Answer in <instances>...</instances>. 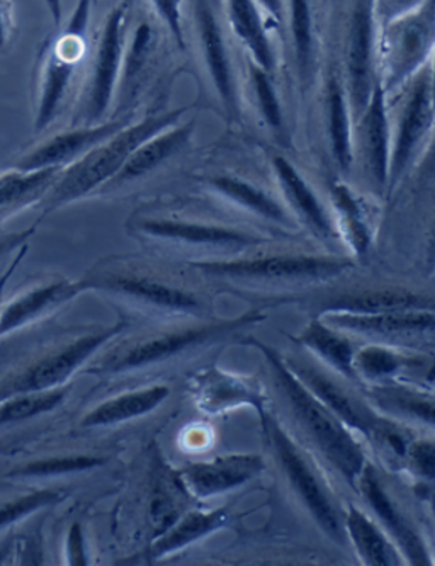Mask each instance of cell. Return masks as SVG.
<instances>
[{"label": "cell", "instance_id": "obj_1", "mask_svg": "<svg viewBox=\"0 0 435 566\" xmlns=\"http://www.w3.org/2000/svg\"><path fill=\"white\" fill-rule=\"evenodd\" d=\"M245 343L263 354L277 394L288 405L303 434L310 439L315 449L346 483L356 489L369 460L354 432L303 385L301 379L289 368L288 360L276 349L254 337H248Z\"/></svg>", "mask_w": 435, "mask_h": 566}, {"label": "cell", "instance_id": "obj_2", "mask_svg": "<svg viewBox=\"0 0 435 566\" xmlns=\"http://www.w3.org/2000/svg\"><path fill=\"white\" fill-rule=\"evenodd\" d=\"M185 113L188 107H178V109L156 111L140 122L131 119L112 138H107L89 154L78 158L77 163L65 167L45 198L41 199L40 205L45 210V214L100 191L119 172L126 158L141 142L156 135L160 129L178 123L179 119L184 118Z\"/></svg>", "mask_w": 435, "mask_h": 566}, {"label": "cell", "instance_id": "obj_3", "mask_svg": "<svg viewBox=\"0 0 435 566\" xmlns=\"http://www.w3.org/2000/svg\"><path fill=\"white\" fill-rule=\"evenodd\" d=\"M189 268L208 280L242 287L293 290L339 280L356 268L354 258L327 254H261L252 258L192 261Z\"/></svg>", "mask_w": 435, "mask_h": 566}, {"label": "cell", "instance_id": "obj_4", "mask_svg": "<svg viewBox=\"0 0 435 566\" xmlns=\"http://www.w3.org/2000/svg\"><path fill=\"white\" fill-rule=\"evenodd\" d=\"M91 4L93 0H77L67 24L46 40L38 56L34 75V132L49 129L67 107L78 81V72L89 55Z\"/></svg>", "mask_w": 435, "mask_h": 566}, {"label": "cell", "instance_id": "obj_5", "mask_svg": "<svg viewBox=\"0 0 435 566\" xmlns=\"http://www.w3.org/2000/svg\"><path fill=\"white\" fill-rule=\"evenodd\" d=\"M261 420L267 444L273 449L274 458L285 473L296 499L307 509L325 536L336 541L337 545H346L343 514L333 499L332 490L325 482L323 474L311 463L307 452L303 451L291 432L285 429L274 413L264 410Z\"/></svg>", "mask_w": 435, "mask_h": 566}, {"label": "cell", "instance_id": "obj_6", "mask_svg": "<svg viewBox=\"0 0 435 566\" xmlns=\"http://www.w3.org/2000/svg\"><path fill=\"white\" fill-rule=\"evenodd\" d=\"M393 96L395 111L390 109L391 163L388 196L395 192L403 177L421 158L422 151L427 150L434 135V62L427 63Z\"/></svg>", "mask_w": 435, "mask_h": 566}, {"label": "cell", "instance_id": "obj_7", "mask_svg": "<svg viewBox=\"0 0 435 566\" xmlns=\"http://www.w3.org/2000/svg\"><path fill=\"white\" fill-rule=\"evenodd\" d=\"M267 315L264 310H251L229 321L208 322V324L191 325V327L172 328L157 332L148 337L138 338L134 343L123 344L112 350L97 363L93 373L97 375H116V373L134 371L148 366H156L162 360L181 356L188 350L198 349L214 343L217 338L226 337L233 332L242 331L252 325L263 324Z\"/></svg>", "mask_w": 435, "mask_h": 566}, {"label": "cell", "instance_id": "obj_8", "mask_svg": "<svg viewBox=\"0 0 435 566\" xmlns=\"http://www.w3.org/2000/svg\"><path fill=\"white\" fill-rule=\"evenodd\" d=\"M435 8L427 0L417 11L378 28V82L393 96L427 63L434 62Z\"/></svg>", "mask_w": 435, "mask_h": 566}, {"label": "cell", "instance_id": "obj_9", "mask_svg": "<svg viewBox=\"0 0 435 566\" xmlns=\"http://www.w3.org/2000/svg\"><path fill=\"white\" fill-rule=\"evenodd\" d=\"M129 2H119L104 19L99 36L87 63L78 106L72 125H93L106 122L116 103L123 55L128 36Z\"/></svg>", "mask_w": 435, "mask_h": 566}, {"label": "cell", "instance_id": "obj_10", "mask_svg": "<svg viewBox=\"0 0 435 566\" xmlns=\"http://www.w3.org/2000/svg\"><path fill=\"white\" fill-rule=\"evenodd\" d=\"M128 327V322L119 321L113 325L97 328L71 338L67 343L50 347L38 354L19 371L12 373L0 381V400L24 391H43L63 387L72 376L109 340L118 337Z\"/></svg>", "mask_w": 435, "mask_h": 566}, {"label": "cell", "instance_id": "obj_11", "mask_svg": "<svg viewBox=\"0 0 435 566\" xmlns=\"http://www.w3.org/2000/svg\"><path fill=\"white\" fill-rule=\"evenodd\" d=\"M82 283L85 293L99 291L112 294L123 302L166 315H200L204 310L203 300L194 291L153 274L113 269L87 274L82 277Z\"/></svg>", "mask_w": 435, "mask_h": 566}, {"label": "cell", "instance_id": "obj_12", "mask_svg": "<svg viewBox=\"0 0 435 566\" xmlns=\"http://www.w3.org/2000/svg\"><path fill=\"white\" fill-rule=\"evenodd\" d=\"M321 321L337 331L356 338H368L369 343L386 346H421L431 343L434 334V310H409V312L346 313L320 312Z\"/></svg>", "mask_w": 435, "mask_h": 566}, {"label": "cell", "instance_id": "obj_13", "mask_svg": "<svg viewBox=\"0 0 435 566\" xmlns=\"http://www.w3.org/2000/svg\"><path fill=\"white\" fill-rule=\"evenodd\" d=\"M194 27L208 82L229 123L242 119V97L232 53L208 0H194Z\"/></svg>", "mask_w": 435, "mask_h": 566}, {"label": "cell", "instance_id": "obj_14", "mask_svg": "<svg viewBox=\"0 0 435 566\" xmlns=\"http://www.w3.org/2000/svg\"><path fill=\"white\" fill-rule=\"evenodd\" d=\"M376 38L373 0H356L347 31L346 77L342 81L354 122L378 84Z\"/></svg>", "mask_w": 435, "mask_h": 566}, {"label": "cell", "instance_id": "obj_15", "mask_svg": "<svg viewBox=\"0 0 435 566\" xmlns=\"http://www.w3.org/2000/svg\"><path fill=\"white\" fill-rule=\"evenodd\" d=\"M135 230L147 239L206 251H245L267 242L264 237L230 224L185 220L178 217L140 218Z\"/></svg>", "mask_w": 435, "mask_h": 566}, {"label": "cell", "instance_id": "obj_16", "mask_svg": "<svg viewBox=\"0 0 435 566\" xmlns=\"http://www.w3.org/2000/svg\"><path fill=\"white\" fill-rule=\"evenodd\" d=\"M374 195L388 196L391 163V122L388 97L378 82L364 111L354 122V164Z\"/></svg>", "mask_w": 435, "mask_h": 566}, {"label": "cell", "instance_id": "obj_17", "mask_svg": "<svg viewBox=\"0 0 435 566\" xmlns=\"http://www.w3.org/2000/svg\"><path fill=\"white\" fill-rule=\"evenodd\" d=\"M356 490L361 493L365 504L376 517L381 530L396 546L405 563L417 566L432 565V556L424 537L410 523L405 512L396 505V502H393V496L390 495L381 480L380 471L371 461L365 463Z\"/></svg>", "mask_w": 435, "mask_h": 566}, {"label": "cell", "instance_id": "obj_18", "mask_svg": "<svg viewBox=\"0 0 435 566\" xmlns=\"http://www.w3.org/2000/svg\"><path fill=\"white\" fill-rule=\"evenodd\" d=\"M131 118L106 119L93 125H72L71 128L55 133L46 140L40 142L36 147L12 164L14 169L38 170L49 167H65L77 163L78 158L89 154L97 145L112 138L113 135L125 128Z\"/></svg>", "mask_w": 435, "mask_h": 566}, {"label": "cell", "instance_id": "obj_19", "mask_svg": "<svg viewBox=\"0 0 435 566\" xmlns=\"http://www.w3.org/2000/svg\"><path fill=\"white\" fill-rule=\"evenodd\" d=\"M270 167L276 176L280 201L285 202L299 229H307L321 242H340L333 223L332 211L325 207L310 182L296 169L295 164L285 155H273Z\"/></svg>", "mask_w": 435, "mask_h": 566}, {"label": "cell", "instance_id": "obj_20", "mask_svg": "<svg viewBox=\"0 0 435 566\" xmlns=\"http://www.w3.org/2000/svg\"><path fill=\"white\" fill-rule=\"evenodd\" d=\"M288 360L289 368L301 379L303 385L327 407L332 410L352 432L364 436L369 441H376L381 430L390 420L376 412L371 405L364 403L354 397V394L346 390L342 385L333 381L330 376L318 371L314 366L301 365L295 360Z\"/></svg>", "mask_w": 435, "mask_h": 566}, {"label": "cell", "instance_id": "obj_21", "mask_svg": "<svg viewBox=\"0 0 435 566\" xmlns=\"http://www.w3.org/2000/svg\"><path fill=\"white\" fill-rule=\"evenodd\" d=\"M266 463L254 452H235L210 461L189 463L179 471L178 476L189 496L211 499L230 490L241 489L245 483L257 479Z\"/></svg>", "mask_w": 435, "mask_h": 566}, {"label": "cell", "instance_id": "obj_22", "mask_svg": "<svg viewBox=\"0 0 435 566\" xmlns=\"http://www.w3.org/2000/svg\"><path fill=\"white\" fill-rule=\"evenodd\" d=\"M194 132L195 119L191 122L179 119L178 123L151 135L129 154L119 172L100 189V192L118 191L125 186L135 185L138 180L159 172L163 166L172 163L173 158L189 148L194 138Z\"/></svg>", "mask_w": 435, "mask_h": 566}, {"label": "cell", "instance_id": "obj_23", "mask_svg": "<svg viewBox=\"0 0 435 566\" xmlns=\"http://www.w3.org/2000/svg\"><path fill=\"white\" fill-rule=\"evenodd\" d=\"M200 180L211 195L252 217L261 218L288 232L299 229L295 218L286 210L285 202L270 195L263 186L255 185L254 180L230 172L208 174L200 177Z\"/></svg>", "mask_w": 435, "mask_h": 566}, {"label": "cell", "instance_id": "obj_24", "mask_svg": "<svg viewBox=\"0 0 435 566\" xmlns=\"http://www.w3.org/2000/svg\"><path fill=\"white\" fill-rule=\"evenodd\" d=\"M85 293L82 280L72 281L67 277L49 281L24 290L11 302L4 303L0 310V337L14 334L34 322L45 318L67 305L78 294Z\"/></svg>", "mask_w": 435, "mask_h": 566}, {"label": "cell", "instance_id": "obj_25", "mask_svg": "<svg viewBox=\"0 0 435 566\" xmlns=\"http://www.w3.org/2000/svg\"><path fill=\"white\" fill-rule=\"evenodd\" d=\"M330 207L340 242L346 243L351 258L368 255L374 240V220L364 199L339 180L330 188Z\"/></svg>", "mask_w": 435, "mask_h": 566}, {"label": "cell", "instance_id": "obj_26", "mask_svg": "<svg viewBox=\"0 0 435 566\" xmlns=\"http://www.w3.org/2000/svg\"><path fill=\"white\" fill-rule=\"evenodd\" d=\"M225 6L230 28L247 52L248 62L274 74L277 53L263 9L255 0H225Z\"/></svg>", "mask_w": 435, "mask_h": 566}, {"label": "cell", "instance_id": "obj_27", "mask_svg": "<svg viewBox=\"0 0 435 566\" xmlns=\"http://www.w3.org/2000/svg\"><path fill=\"white\" fill-rule=\"evenodd\" d=\"M303 349L310 350L315 357L329 366L337 375L349 381L358 382L354 373V356L358 350L356 337L337 331L325 324L320 316L315 315L301 334L291 337Z\"/></svg>", "mask_w": 435, "mask_h": 566}, {"label": "cell", "instance_id": "obj_28", "mask_svg": "<svg viewBox=\"0 0 435 566\" xmlns=\"http://www.w3.org/2000/svg\"><path fill=\"white\" fill-rule=\"evenodd\" d=\"M409 310H434V302L405 287H368L332 296L329 302H323L320 312L383 313Z\"/></svg>", "mask_w": 435, "mask_h": 566}, {"label": "cell", "instance_id": "obj_29", "mask_svg": "<svg viewBox=\"0 0 435 566\" xmlns=\"http://www.w3.org/2000/svg\"><path fill=\"white\" fill-rule=\"evenodd\" d=\"M156 50V31L147 21L138 22V27L126 36L116 107L128 106L140 96L150 77Z\"/></svg>", "mask_w": 435, "mask_h": 566}, {"label": "cell", "instance_id": "obj_30", "mask_svg": "<svg viewBox=\"0 0 435 566\" xmlns=\"http://www.w3.org/2000/svg\"><path fill=\"white\" fill-rule=\"evenodd\" d=\"M230 517L232 514H230L229 507L185 512L172 526L153 537L150 548L145 553V562L153 563L173 555V553L182 552L195 541L210 536L214 531L222 530L229 523Z\"/></svg>", "mask_w": 435, "mask_h": 566}, {"label": "cell", "instance_id": "obj_31", "mask_svg": "<svg viewBox=\"0 0 435 566\" xmlns=\"http://www.w3.org/2000/svg\"><path fill=\"white\" fill-rule=\"evenodd\" d=\"M325 109L329 126L330 155L343 176L354 167V115L342 78L332 75L325 88Z\"/></svg>", "mask_w": 435, "mask_h": 566}, {"label": "cell", "instance_id": "obj_32", "mask_svg": "<svg viewBox=\"0 0 435 566\" xmlns=\"http://www.w3.org/2000/svg\"><path fill=\"white\" fill-rule=\"evenodd\" d=\"M343 530L347 539L351 541L362 565L400 566L405 559L396 546L391 543L380 524L371 515L365 514L354 504H349L343 514Z\"/></svg>", "mask_w": 435, "mask_h": 566}, {"label": "cell", "instance_id": "obj_33", "mask_svg": "<svg viewBox=\"0 0 435 566\" xmlns=\"http://www.w3.org/2000/svg\"><path fill=\"white\" fill-rule=\"evenodd\" d=\"M169 397L170 388L167 385H151V387L126 391L96 405L93 410L82 417L81 426L93 429V427H112L128 420L140 419L156 412Z\"/></svg>", "mask_w": 435, "mask_h": 566}, {"label": "cell", "instance_id": "obj_34", "mask_svg": "<svg viewBox=\"0 0 435 566\" xmlns=\"http://www.w3.org/2000/svg\"><path fill=\"white\" fill-rule=\"evenodd\" d=\"M62 170V167L38 170L11 167L0 174V218L11 217L31 205H40Z\"/></svg>", "mask_w": 435, "mask_h": 566}, {"label": "cell", "instance_id": "obj_35", "mask_svg": "<svg viewBox=\"0 0 435 566\" xmlns=\"http://www.w3.org/2000/svg\"><path fill=\"white\" fill-rule=\"evenodd\" d=\"M424 365L422 357L415 354H405L399 347L386 344L368 343L358 347L354 356V373L358 382L365 385H384L396 381L406 369L421 368Z\"/></svg>", "mask_w": 435, "mask_h": 566}, {"label": "cell", "instance_id": "obj_36", "mask_svg": "<svg viewBox=\"0 0 435 566\" xmlns=\"http://www.w3.org/2000/svg\"><path fill=\"white\" fill-rule=\"evenodd\" d=\"M288 19L299 88L307 93L317 74V33L311 0H288Z\"/></svg>", "mask_w": 435, "mask_h": 566}, {"label": "cell", "instance_id": "obj_37", "mask_svg": "<svg viewBox=\"0 0 435 566\" xmlns=\"http://www.w3.org/2000/svg\"><path fill=\"white\" fill-rule=\"evenodd\" d=\"M195 381H198V400L206 412H222L242 403L254 405L258 413L264 412L261 391L255 390L251 382L244 379L225 375L217 369H210L201 373Z\"/></svg>", "mask_w": 435, "mask_h": 566}, {"label": "cell", "instance_id": "obj_38", "mask_svg": "<svg viewBox=\"0 0 435 566\" xmlns=\"http://www.w3.org/2000/svg\"><path fill=\"white\" fill-rule=\"evenodd\" d=\"M369 397L374 410L380 409L383 413L417 420L427 426L434 423V397L431 391L424 394L417 388L391 381L369 388Z\"/></svg>", "mask_w": 435, "mask_h": 566}, {"label": "cell", "instance_id": "obj_39", "mask_svg": "<svg viewBox=\"0 0 435 566\" xmlns=\"http://www.w3.org/2000/svg\"><path fill=\"white\" fill-rule=\"evenodd\" d=\"M247 65L248 87H251V97L257 107L258 115L277 140H285L288 135L285 106L274 84V75L252 62Z\"/></svg>", "mask_w": 435, "mask_h": 566}, {"label": "cell", "instance_id": "obj_40", "mask_svg": "<svg viewBox=\"0 0 435 566\" xmlns=\"http://www.w3.org/2000/svg\"><path fill=\"white\" fill-rule=\"evenodd\" d=\"M71 394V387L52 388L43 391H24L0 400V427L28 422L59 409Z\"/></svg>", "mask_w": 435, "mask_h": 566}, {"label": "cell", "instance_id": "obj_41", "mask_svg": "<svg viewBox=\"0 0 435 566\" xmlns=\"http://www.w3.org/2000/svg\"><path fill=\"white\" fill-rule=\"evenodd\" d=\"M106 458L94 454H71V457H52L43 460L28 461L23 467L9 471L11 479H52L63 474L81 473L104 467Z\"/></svg>", "mask_w": 435, "mask_h": 566}, {"label": "cell", "instance_id": "obj_42", "mask_svg": "<svg viewBox=\"0 0 435 566\" xmlns=\"http://www.w3.org/2000/svg\"><path fill=\"white\" fill-rule=\"evenodd\" d=\"M67 496V490L63 489H34L23 495L14 496L11 501L2 502L0 504V533L43 509L60 504Z\"/></svg>", "mask_w": 435, "mask_h": 566}, {"label": "cell", "instance_id": "obj_43", "mask_svg": "<svg viewBox=\"0 0 435 566\" xmlns=\"http://www.w3.org/2000/svg\"><path fill=\"white\" fill-rule=\"evenodd\" d=\"M406 464L410 471L421 480L432 482L435 470V446L432 439L410 441L405 451Z\"/></svg>", "mask_w": 435, "mask_h": 566}, {"label": "cell", "instance_id": "obj_44", "mask_svg": "<svg viewBox=\"0 0 435 566\" xmlns=\"http://www.w3.org/2000/svg\"><path fill=\"white\" fill-rule=\"evenodd\" d=\"M151 8L159 21L169 31L170 36L178 43L179 49L185 50L184 21H182V0H150Z\"/></svg>", "mask_w": 435, "mask_h": 566}, {"label": "cell", "instance_id": "obj_45", "mask_svg": "<svg viewBox=\"0 0 435 566\" xmlns=\"http://www.w3.org/2000/svg\"><path fill=\"white\" fill-rule=\"evenodd\" d=\"M427 0H373L374 19L378 28L384 27L388 22L395 21L402 15L417 11Z\"/></svg>", "mask_w": 435, "mask_h": 566}, {"label": "cell", "instance_id": "obj_46", "mask_svg": "<svg viewBox=\"0 0 435 566\" xmlns=\"http://www.w3.org/2000/svg\"><path fill=\"white\" fill-rule=\"evenodd\" d=\"M65 558L67 565L85 566L89 565V556L85 548L84 527L81 523H74L68 530L67 539H65Z\"/></svg>", "mask_w": 435, "mask_h": 566}, {"label": "cell", "instance_id": "obj_47", "mask_svg": "<svg viewBox=\"0 0 435 566\" xmlns=\"http://www.w3.org/2000/svg\"><path fill=\"white\" fill-rule=\"evenodd\" d=\"M38 223L31 224L28 229L19 230V232L4 233L0 235V258L11 255L12 252L21 251L23 247L28 245L31 237L36 233Z\"/></svg>", "mask_w": 435, "mask_h": 566}, {"label": "cell", "instance_id": "obj_48", "mask_svg": "<svg viewBox=\"0 0 435 566\" xmlns=\"http://www.w3.org/2000/svg\"><path fill=\"white\" fill-rule=\"evenodd\" d=\"M12 30H14V15H12L11 0H0V49L11 40Z\"/></svg>", "mask_w": 435, "mask_h": 566}, {"label": "cell", "instance_id": "obj_49", "mask_svg": "<svg viewBox=\"0 0 435 566\" xmlns=\"http://www.w3.org/2000/svg\"><path fill=\"white\" fill-rule=\"evenodd\" d=\"M258 8L263 9L264 14H267L269 21L280 24L285 21L286 14V0H255Z\"/></svg>", "mask_w": 435, "mask_h": 566}, {"label": "cell", "instance_id": "obj_50", "mask_svg": "<svg viewBox=\"0 0 435 566\" xmlns=\"http://www.w3.org/2000/svg\"><path fill=\"white\" fill-rule=\"evenodd\" d=\"M28 245L23 247V251L19 252L18 255H15L14 261H12V264L9 265L8 271H6L2 276H0V310H2V305H4V291L6 286H8L9 280H11L12 274H14L15 268H18L19 262L23 261L24 254H26Z\"/></svg>", "mask_w": 435, "mask_h": 566}, {"label": "cell", "instance_id": "obj_51", "mask_svg": "<svg viewBox=\"0 0 435 566\" xmlns=\"http://www.w3.org/2000/svg\"><path fill=\"white\" fill-rule=\"evenodd\" d=\"M46 4H49L50 12H52L53 21H55L56 27L62 24V0H46Z\"/></svg>", "mask_w": 435, "mask_h": 566}]
</instances>
